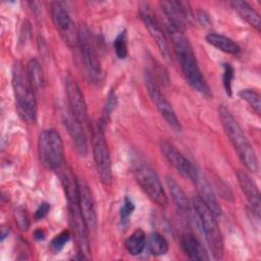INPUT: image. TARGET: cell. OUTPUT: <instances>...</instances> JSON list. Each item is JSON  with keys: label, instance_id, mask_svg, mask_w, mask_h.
Instances as JSON below:
<instances>
[{"label": "cell", "instance_id": "cell-1", "mask_svg": "<svg viewBox=\"0 0 261 261\" xmlns=\"http://www.w3.org/2000/svg\"><path fill=\"white\" fill-rule=\"evenodd\" d=\"M167 32L171 38L173 51L177 57L186 81L194 90L205 97H210V88L201 72L196 55L188 38L184 35V32L172 27H168Z\"/></svg>", "mask_w": 261, "mask_h": 261}, {"label": "cell", "instance_id": "cell-2", "mask_svg": "<svg viewBox=\"0 0 261 261\" xmlns=\"http://www.w3.org/2000/svg\"><path fill=\"white\" fill-rule=\"evenodd\" d=\"M59 171V177L64 189V193L68 203V216L69 223L73 229L76 243L81 250V253L88 255L90 253L88 242V227L85 223L83 215L81 213L79 204V187L77 179H75L70 168L62 165L57 169Z\"/></svg>", "mask_w": 261, "mask_h": 261}, {"label": "cell", "instance_id": "cell-3", "mask_svg": "<svg viewBox=\"0 0 261 261\" xmlns=\"http://www.w3.org/2000/svg\"><path fill=\"white\" fill-rule=\"evenodd\" d=\"M218 114L223 129L230 143L232 144L234 150L237 151L241 161L244 163L248 170L257 172L259 163L256 152L244 134L241 125L224 105H219Z\"/></svg>", "mask_w": 261, "mask_h": 261}, {"label": "cell", "instance_id": "cell-4", "mask_svg": "<svg viewBox=\"0 0 261 261\" xmlns=\"http://www.w3.org/2000/svg\"><path fill=\"white\" fill-rule=\"evenodd\" d=\"M12 88L19 115L27 122L34 123L37 117L36 91L19 61H15L12 66Z\"/></svg>", "mask_w": 261, "mask_h": 261}, {"label": "cell", "instance_id": "cell-5", "mask_svg": "<svg viewBox=\"0 0 261 261\" xmlns=\"http://www.w3.org/2000/svg\"><path fill=\"white\" fill-rule=\"evenodd\" d=\"M193 208L214 259H221L223 256V239L216 216L198 196L193 198Z\"/></svg>", "mask_w": 261, "mask_h": 261}, {"label": "cell", "instance_id": "cell-6", "mask_svg": "<svg viewBox=\"0 0 261 261\" xmlns=\"http://www.w3.org/2000/svg\"><path fill=\"white\" fill-rule=\"evenodd\" d=\"M38 152L42 165L50 170H57L63 165L64 147L60 134L55 129L43 130L38 140Z\"/></svg>", "mask_w": 261, "mask_h": 261}, {"label": "cell", "instance_id": "cell-7", "mask_svg": "<svg viewBox=\"0 0 261 261\" xmlns=\"http://www.w3.org/2000/svg\"><path fill=\"white\" fill-rule=\"evenodd\" d=\"M92 151L97 173L104 186L112 182V166L110 153L104 136L102 123L96 122L92 125Z\"/></svg>", "mask_w": 261, "mask_h": 261}, {"label": "cell", "instance_id": "cell-8", "mask_svg": "<svg viewBox=\"0 0 261 261\" xmlns=\"http://www.w3.org/2000/svg\"><path fill=\"white\" fill-rule=\"evenodd\" d=\"M134 175L144 193L160 207H166L168 200L163 186L154 169L145 162H137L134 166Z\"/></svg>", "mask_w": 261, "mask_h": 261}, {"label": "cell", "instance_id": "cell-9", "mask_svg": "<svg viewBox=\"0 0 261 261\" xmlns=\"http://www.w3.org/2000/svg\"><path fill=\"white\" fill-rule=\"evenodd\" d=\"M79 46L89 80L93 83H98L102 75V67L94 43V37L86 24H81L79 28Z\"/></svg>", "mask_w": 261, "mask_h": 261}, {"label": "cell", "instance_id": "cell-10", "mask_svg": "<svg viewBox=\"0 0 261 261\" xmlns=\"http://www.w3.org/2000/svg\"><path fill=\"white\" fill-rule=\"evenodd\" d=\"M51 18L62 41L70 48L79 45V29H76L68 11L59 2L51 4Z\"/></svg>", "mask_w": 261, "mask_h": 261}, {"label": "cell", "instance_id": "cell-11", "mask_svg": "<svg viewBox=\"0 0 261 261\" xmlns=\"http://www.w3.org/2000/svg\"><path fill=\"white\" fill-rule=\"evenodd\" d=\"M146 87L148 90V93L151 97V100L153 101L154 105L156 106L157 110L161 114V116L165 119V121L168 123L170 127H172L176 132L181 130L180 122L171 106L169 101L165 98V96L160 92L157 82L153 79L150 72L146 73Z\"/></svg>", "mask_w": 261, "mask_h": 261}, {"label": "cell", "instance_id": "cell-12", "mask_svg": "<svg viewBox=\"0 0 261 261\" xmlns=\"http://www.w3.org/2000/svg\"><path fill=\"white\" fill-rule=\"evenodd\" d=\"M65 92L68 103L69 114L83 126L88 124L87 104L75 80L69 74L65 77Z\"/></svg>", "mask_w": 261, "mask_h": 261}, {"label": "cell", "instance_id": "cell-13", "mask_svg": "<svg viewBox=\"0 0 261 261\" xmlns=\"http://www.w3.org/2000/svg\"><path fill=\"white\" fill-rule=\"evenodd\" d=\"M160 150L164 158L185 177L194 179L198 167H196L192 162H190L170 142L162 140L160 142Z\"/></svg>", "mask_w": 261, "mask_h": 261}, {"label": "cell", "instance_id": "cell-14", "mask_svg": "<svg viewBox=\"0 0 261 261\" xmlns=\"http://www.w3.org/2000/svg\"><path fill=\"white\" fill-rule=\"evenodd\" d=\"M160 6L168 19L169 27L184 32L186 22L191 20L193 17L189 3L182 1L164 0L160 2Z\"/></svg>", "mask_w": 261, "mask_h": 261}, {"label": "cell", "instance_id": "cell-15", "mask_svg": "<svg viewBox=\"0 0 261 261\" xmlns=\"http://www.w3.org/2000/svg\"><path fill=\"white\" fill-rule=\"evenodd\" d=\"M149 8L150 7L148 6V4H146V3L141 4V6H140L141 18H142L143 22L145 23V27L147 28L150 36L156 42L163 57L166 60H169L170 53H169V46H168L167 39H166L164 32L162 31L159 22L156 20V18L154 17V15L152 14V12L150 11Z\"/></svg>", "mask_w": 261, "mask_h": 261}, {"label": "cell", "instance_id": "cell-16", "mask_svg": "<svg viewBox=\"0 0 261 261\" xmlns=\"http://www.w3.org/2000/svg\"><path fill=\"white\" fill-rule=\"evenodd\" d=\"M79 187V204L81 213L88 229L94 231L97 228V214L95 210V202L91 189L87 181L83 178L77 179Z\"/></svg>", "mask_w": 261, "mask_h": 261}, {"label": "cell", "instance_id": "cell-17", "mask_svg": "<svg viewBox=\"0 0 261 261\" xmlns=\"http://www.w3.org/2000/svg\"><path fill=\"white\" fill-rule=\"evenodd\" d=\"M198 191V197L206 204V206L212 211V213L217 217L221 215V207L216 199V196L214 194V191L208 181V179L205 177V175L201 172V170L198 168V171L192 180Z\"/></svg>", "mask_w": 261, "mask_h": 261}, {"label": "cell", "instance_id": "cell-18", "mask_svg": "<svg viewBox=\"0 0 261 261\" xmlns=\"http://www.w3.org/2000/svg\"><path fill=\"white\" fill-rule=\"evenodd\" d=\"M237 177L241 186V189L250 204L252 212L256 215L257 218H259L261 200H260V193L255 181L251 178V176L247 172L241 169L237 171Z\"/></svg>", "mask_w": 261, "mask_h": 261}, {"label": "cell", "instance_id": "cell-19", "mask_svg": "<svg viewBox=\"0 0 261 261\" xmlns=\"http://www.w3.org/2000/svg\"><path fill=\"white\" fill-rule=\"evenodd\" d=\"M64 125L71 138L76 152L80 156L85 157L88 154V141L85 128L70 114L64 118Z\"/></svg>", "mask_w": 261, "mask_h": 261}, {"label": "cell", "instance_id": "cell-20", "mask_svg": "<svg viewBox=\"0 0 261 261\" xmlns=\"http://www.w3.org/2000/svg\"><path fill=\"white\" fill-rule=\"evenodd\" d=\"M181 247L186 255L192 260H209L206 250L198 239L191 232H185L182 234Z\"/></svg>", "mask_w": 261, "mask_h": 261}, {"label": "cell", "instance_id": "cell-21", "mask_svg": "<svg viewBox=\"0 0 261 261\" xmlns=\"http://www.w3.org/2000/svg\"><path fill=\"white\" fill-rule=\"evenodd\" d=\"M231 7L233 10L244 19L246 20L250 25L255 28L257 31H260L261 25V19L258 14V12L246 1L236 0L230 2Z\"/></svg>", "mask_w": 261, "mask_h": 261}, {"label": "cell", "instance_id": "cell-22", "mask_svg": "<svg viewBox=\"0 0 261 261\" xmlns=\"http://www.w3.org/2000/svg\"><path fill=\"white\" fill-rule=\"evenodd\" d=\"M166 184L169 189L171 198H172L175 206L177 207L178 211H180L181 214L189 215L191 206H190L188 197L186 196V194L182 191V189L180 188V186L171 176H166Z\"/></svg>", "mask_w": 261, "mask_h": 261}, {"label": "cell", "instance_id": "cell-23", "mask_svg": "<svg viewBox=\"0 0 261 261\" xmlns=\"http://www.w3.org/2000/svg\"><path fill=\"white\" fill-rule=\"evenodd\" d=\"M206 41L218 50L231 55H237L241 52V47L232 39L223 35L210 33L206 36Z\"/></svg>", "mask_w": 261, "mask_h": 261}, {"label": "cell", "instance_id": "cell-24", "mask_svg": "<svg viewBox=\"0 0 261 261\" xmlns=\"http://www.w3.org/2000/svg\"><path fill=\"white\" fill-rule=\"evenodd\" d=\"M147 245V237L143 229L138 228L136 229L126 240L124 243L126 251L134 256L140 255Z\"/></svg>", "mask_w": 261, "mask_h": 261}, {"label": "cell", "instance_id": "cell-25", "mask_svg": "<svg viewBox=\"0 0 261 261\" xmlns=\"http://www.w3.org/2000/svg\"><path fill=\"white\" fill-rule=\"evenodd\" d=\"M25 71L34 90L37 92L42 89L44 86V74L39 61L36 59H31L27 63Z\"/></svg>", "mask_w": 261, "mask_h": 261}, {"label": "cell", "instance_id": "cell-26", "mask_svg": "<svg viewBox=\"0 0 261 261\" xmlns=\"http://www.w3.org/2000/svg\"><path fill=\"white\" fill-rule=\"evenodd\" d=\"M147 246L150 253L154 256H162L168 252V243L164 237L158 232H153L147 240Z\"/></svg>", "mask_w": 261, "mask_h": 261}, {"label": "cell", "instance_id": "cell-27", "mask_svg": "<svg viewBox=\"0 0 261 261\" xmlns=\"http://www.w3.org/2000/svg\"><path fill=\"white\" fill-rule=\"evenodd\" d=\"M240 97L245 100L251 108L256 112V114L260 115L261 113V101H260V95L255 90L252 89H245L240 92Z\"/></svg>", "mask_w": 261, "mask_h": 261}, {"label": "cell", "instance_id": "cell-28", "mask_svg": "<svg viewBox=\"0 0 261 261\" xmlns=\"http://www.w3.org/2000/svg\"><path fill=\"white\" fill-rule=\"evenodd\" d=\"M113 47L116 53V56L119 59H124L127 56V37L126 32L122 31L115 38Z\"/></svg>", "mask_w": 261, "mask_h": 261}, {"label": "cell", "instance_id": "cell-29", "mask_svg": "<svg viewBox=\"0 0 261 261\" xmlns=\"http://www.w3.org/2000/svg\"><path fill=\"white\" fill-rule=\"evenodd\" d=\"M70 231L69 230H63L60 233H58L50 243V250L53 253H58L60 252L64 246L68 243L70 240Z\"/></svg>", "mask_w": 261, "mask_h": 261}, {"label": "cell", "instance_id": "cell-30", "mask_svg": "<svg viewBox=\"0 0 261 261\" xmlns=\"http://www.w3.org/2000/svg\"><path fill=\"white\" fill-rule=\"evenodd\" d=\"M234 76V69L229 63L223 64V87L227 96L232 95V81Z\"/></svg>", "mask_w": 261, "mask_h": 261}, {"label": "cell", "instance_id": "cell-31", "mask_svg": "<svg viewBox=\"0 0 261 261\" xmlns=\"http://www.w3.org/2000/svg\"><path fill=\"white\" fill-rule=\"evenodd\" d=\"M134 210H135L134 202L130 199H128L127 197H125L124 200H123L122 206L120 208V221H121V223L127 222L128 218L133 214Z\"/></svg>", "mask_w": 261, "mask_h": 261}, {"label": "cell", "instance_id": "cell-32", "mask_svg": "<svg viewBox=\"0 0 261 261\" xmlns=\"http://www.w3.org/2000/svg\"><path fill=\"white\" fill-rule=\"evenodd\" d=\"M14 216H15V222L17 223L18 227L21 230H27L30 226V220L25 210L22 208H17L14 212Z\"/></svg>", "mask_w": 261, "mask_h": 261}, {"label": "cell", "instance_id": "cell-33", "mask_svg": "<svg viewBox=\"0 0 261 261\" xmlns=\"http://www.w3.org/2000/svg\"><path fill=\"white\" fill-rule=\"evenodd\" d=\"M116 103H117L116 97H115L114 93L111 91V92L108 94L107 101H106L105 108H104V113H103V120H104V121H107V120L109 119V117H110L112 111L115 109Z\"/></svg>", "mask_w": 261, "mask_h": 261}, {"label": "cell", "instance_id": "cell-34", "mask_svg": "<svg viewBox=\"0 0 261 261\" xmlns=\"http://www.w3.org/2000/svg\"><path fill=\"white\" fill-rule=\"evenodd\" d=\"M50 211V204L47 203V202H43L39 208L36 210V213H35V218L36 219H42L44 218Z\"/></svg>", "mask_w": 261, "mask_h": 261}, {"label": "cell", "instance_id": "cell-35", "mask_svg": "<svg viewBox=\"0 0 261 261\" xmlns=\"http://www.w3.org/2000/svg\"><path fill=\"white\" fill-rule=\"evenodd\" d=\"M197 18L200 20V22L202 23V24H207V23H209V21H210V19H209V16L204 12V11H198V13H197Z\"/></svg>", "mask_w": 261, "mask_h": 261}, {"label": "cell", "instance_id": "cell-36", "mask_svg": "<svg viewBox=\"0 0 261 261\" xmlns=\"http://www.w3.org/2000/svg\"><path fill=\"white\" fill-rule=\"evenodd\" d=\"M34 234H35V239L38 240V241H41V240L45 239V231L43 229H41V228L37 229Z\"/></svg>", "mask_w": 261, "mask_h": 261}]
</instances>
